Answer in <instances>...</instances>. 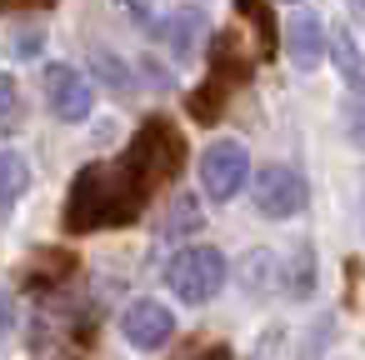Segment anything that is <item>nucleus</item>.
I'll return each mask as SVG.
<instances>
[{"instance_id": "5", "label": "nucleus", "mask_w": 365, "mask_h": 360, "mask_svg": "<svg viewBox=\"0 0 365 360\" xmlns=\"http://www.w3.org/2000/svg\"><path fill=\"white\" fill-rule=\"evenodd\" d=\"M120 335H125L135 350H160V345L175 335V315H170L165 300L140 295V300L125 305V315H120Z\"/></svg>"}, {"instance_id": "2", "label": "nucleus", "mask_w": 365, "mask_h": 360, "mask_svg": "<svg viewBox=\"0 0 365 360\" xmlns=\"http://www.w3.org/2000/svg\"><path fill=\"white\" fill-rule=\"evenodd\" d=\"M250 200H255V210L265 220H295L305 210V200H310V185L290 165H260L255 180H250Z\"/></svg>"}, {"instance_id": "13", "label": "nucleus", "mask_w": 365, "mask_h": 360, "mask_svg": "<svg viewBox=\"0 0 365 360\" xmlns=\"http://www.w3.org/2000/svg\"><path fill=\"white\" fill-rule=\"evenodd\" d=\"M11 325H16V300H11V290L0 285V340L11 335Z\"/></svg>"}, {"instance_id": "7", "label": "nucleus", "mask_w": 365, "mask_h": 360, "mask_svg": "<svg viewBox=\"0 0 365 360\" xmlns=\"http://www.w3.org/2000/svg\"><path fill=\"white\" fill-rule=\"evenodd\" d=\"M160 41L170 46V56L190 61V56L205 46V16H200V11H175V16L160 26Z\"/></svg>"}, {"instance_id": "6", "label": "nucleus", "mask_w": 365, "mask_h": 360, "mask_svg": "<svg viewBox=\"0 0 365 360\" xmlns=\"http://www.w3.org/2000/svg\"><path fill=\"white\" fill-rule=\"evenodd\" d=\"M325 51H330V36H325V21H320V16L300 11V16L285 21V56H290L300 71H315V66L325 61Z\"/></svg>"}, {"instance_id": "10", "label": "nucleus", "mask_w": 365, "mask_h": 360, "mask_svg": "<svg viewBox=\"0 0 365 360\" xmlns=\"http://www.w3.org/2000/svg\"><path fill=\"white\" fill-rule=\"evenodd\" d=\"M345 130H350V140L365 150V76L345 86Z\"/></svg>"}, {"instance_id": "8", "label": "nucleus", "mask_w": 365, "mask_h": 360, "mask_svg": "<svg viewBox=\"0 0 365 360\" xmlns=\"http://www.w3.org/2000/svg\"><path fill=\"white\" fill-rule=\"evenodd\" d=\"M285 260L280 255H270V250H250L245 260H240V285L250 290V295H270V290H285Z\"/></svg>"}, {"instance_id": "11", "label": "nucleus", "mask_w": 365, "mask_h": 360, "mask_svg": "<svg viewBox=\"0 0 365 360\" xmlns=\"http://www.w3.org/2000/svg\"><path fill=\"white\" fill-rule=\"evenodd\" d=\"M21 125V91H16V81L0 71V135H11Z\"/></svg>"}, {"instance_id": "4", "label": "nucleus", "mask_w": 365, "mask_h": 360, "mask_svg": "<svg viewBox=\"0 0 365 360\" xmlns=\"http://www.w3.org/2000/svg\"><path fill=\"white\" fill-rule=\"evenodd\" d=\"M46 106H51L56 120L81 125V120H91V110H96V86H91L76 66H51V71H46Z\"/></svg>"}, {"instance_id": "1", "label": "nucleus", "mask_w": 365, "mask_h": 360, "mask_svg": "<svg viewBox=\"0 0 365 360\" xmlns=\"http://www.w3.org/2000/svg\"><path fill=\"white\" fill-rule=\"evenodd\" d=\"M225 280H230V265H225V255H220L215 245H185V250L165 265V285H170V295L185 300V305L215 300V295L225 290Z\"/></svg>"}, {"instance_id": "9", "label": "nucleus", "mask_w": 365, "mask_h": 360, "mask_svg": "<svg viewBox=\"0 0 365 360\" xmlns=\"http://www.w3.org/2000/svg\"><path fill=\"white\" fill-rule=\"evenodd\" d=\"M26 190H31V160L21 150H0V220L21 205Z\"/></svg>"}, {"instance_id": "3", "label": "nucleus", "mask_w": 365, "mask_h": 360, "mask_svg": "<svg viewBox=\"0 0 365 360\" xmlns=\"http://www.w3.org/2000/svg\"><path fill=\"white\" fill-rule=\"evenodd\" d=\"M250 150L240 140H215L205 155H200V185L210 200H235L245 185H250Z\"/></svg>"}, {"instance_id": "12", "label": "nucleus", "mask_w": 365, "mask_h": 360, "mask_svg": "<svg viewBox=\"0 0 365 360\" xmlns=\"http://www.w3.org/2000/svg\"><path fill=\"white\" fill-rule=\"evenodd\" d=\"M96 66H101V76H106V86H115V91H130V81H125V66H120L115 56H106V51H96Z\"/></svg>"}]
</instances>
